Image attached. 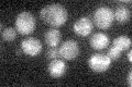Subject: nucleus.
Listing matches in <instances>:
<instances>
[{"mask_svg":"<svg viewBox=\"0 0 132 87\" xmlns=\"http://www.w3.org/2000/svg\"><path fill=\"white\" fill-rule=\"evenodd\" d=\"M40 18L44 23L57 28L66 23L68 19V13L65 7L62 5L52 3V5H47L41 9Z\"/></svg>","mask_w":132,"mask_h":87,"instance_id":"obj_1","label":"nucleus"},{"mask_svg":"<svg viewBox=\"0 0 132 87\" xmlns=\"http://www.w3.org/2000/svg\"><path fill=\"white\" fill-rule=\"evenodd\" d=\"M14 26L18 33L21 35H30L34 32L36 26V20L34 15L28 11H23L16 15L14 20Z\"/></svg>","mask_w":132,"mask_h":87,"instance_id":"obj_2","label":"nucleus"},{"mask_svg":"<svg viewBox=\"0 0 132 87\" xmlns=\"http://www.w3.org/2000/svg\"><path fill=\"white\" fill-rule=\"evenodd\" d=\"M94 24L100 30H108L111 27L114 16H113V11L110 8L106 6L98 7L94 12Z\"/></svg>","mask_w":132,"mask_h":87,"instance_id":"obj_3","label":"nucleus"},{"mask_svg":"<svg viewBox=\"0 0 132 87\" xmlns=\"http://www.w3.org/2000/svg\"><path fill=\"white\" fill-rule=\"evenodd\" d=\"M110 58L104 53H95L88 59L89 68L96 73H104L111 67Z\"/></svg>","mask_w":132,"mask_h":87,"instance_id":"obj_4","label":"nucleus"},{"mask_svg":"<svg viewBox=\"0 0 132 87\" xmlns=\"http://www.w3.org/2000/svg\"><path fill=\"white\" fill-rule=\"evenodd\" d=\"M79 51H80L79 45H78L77 41L73 39L64 41L59 48L60 57L63 58L64 60H68V61L76 59L78 55H79Z\"/></svg>","mask_w":132,"mask_h":87,"instance_id":"obj_5","label":"nucleus"},{"mask_svg":"<svg viewBox=\"0 0 132 87\" xmlns=\"http://www.w3.org/2000/svg\"><path fill=\"white\" fill-rule=\"evenodd\" d=\"M42 44L35 37H27L21 41V50L29 57H35L42 51Z\"/></svg>","mask_w":132,"mask_h":87,"instance_id":"obj_6","label":"nucleus"},{"mask_svg":"<svg viewBox=\"0 0 132 87\" xmlns=\"http://www.w3.org/2000/svg\"><path fill=\"white\" fill-rule=\"evenodd\" d=\"M93 21L87 16H81L73 24V31L80 37H86L93 32Z\"/></svg>","mask_w":132,"mask_h":87,"instance_id":"obj_7","label":"nucleus"},{"mask_svg":"<svg viewBox=\"0 0 132 87\" xmlns=\"http://www.w3.org/2000/svg\"><path fill=\"white\" fill-rule=\"evenodd\" d=\"M67 71V65L65 61L61 59H54L52 60L47 65V72L52 77L59 78L62 77Z\"/></svg>","mask_w":132,"mask_h":87,"instance_id":"obj_8","label":"nucleus"},{"mask_svg":"<svg viewBox=\"0 0 132 87\" xmlns=\"http://www.w3.org/2000/svg\"><path fill=\"white\" fill-rule=\"evenodd\" d=\"M90 47L95 50H102L109 45V37L104 33H96L89 39Z\"/></svg>","mask_w":132,"mask_h":87,"instance_id":"obj_9","label":"nucleus"},{"mask_svg":"<svg viewBox=\"0 0 132 87\" xmlns=\"http://www.w3.org/2000/svg\"><path fill=\"white\" fill-rule=\"evenodd\" d=\"M61 38H62L61 32L55 27L50 28L48 31H46V33H45V35H44L45 43L51 48H55L59 46V44L61 43Z\"/></svg>","mask_w":132,"mask_h":87,"instance_id":"obj_10","label":"nucleus"},{"mask_svg":"<svg viewBox=\"0 0 132 87\" xmlns=\"http://www.w3.org/2000/svg\"><path fill=\"white\" fill-rule=\"evenodd\" d=\"M130 10L125 6H118L116 8V11L113 12L114 20H117L120 23H125L130 20Z\"/></svg>","mask_w":132,"mask_h":87,"instance_id":"obj_11","label":"nucleus"},{"mask_svg":"<svg viewBox=\"0 0 132 87\" xmlns=\"http://www.w3.org/2000/svg\"><path fill=\"white\" fill-rule=\"evenodd\" d=\"M111 46L116 47L117 49H119L120 51H123V50H128L130 47H131V39L129 38L128 36H118L116 37L112 41V45Z\"/></svg>","mask_w":132,"mask_h":87,"instance_id":"obj_12","label":"nucleus"},{"mask_svg":"<svg viewBox=\"0 0 132 87\" xmlns=\"http://www.w3.org/2000/svg\"><path fill=\"white\" fill-rule=\"evenodd\" d=\"M1 37L6 41H12L16 38V30L13 27H7L1 31Z\"/></svg>","mask_w":132,"mask_h":87,"instance_id":"obj_13","label":"nucleus"},{"mask_svg":"<svg viewBox=\"0 0 132 87\" xmlns=\"http://www.w3.org/2000/svg\"><path fill=\"white\" fill-rule=\"evenodd\" d=\"M46 57L48 59L51 60H54V59H57V57H60V53H59V49L56 47L55 48H51L47 50V53H46Z\"/></svg>","mask_w":132,"mask_h":87,"instance_id":"obj_14","label":"nucleus"},{"mask_svg":"<svg viewBox=\"0 0 132 87\" xmlns=\"http://www.w3.org/2000/svg\"><path fill=\"white\" fill-rule=\"evenodd\" d=\"M127 83L129 86H132V72L130 71L128 73V76H127Z\"/></svg>","mask_w":132,"mask_h":87,"instance_id":"obj_15","label":"nucleus"},{"mask_svg":"<svg viewBox=\"0 0 132 87\" xmlns=\"http://www.w3.org/2000/svg\"><path fill=\"white\" fill-rule=\"evenodd\" d=\"M128 61H129V62H132V51H131V50L128 52Z\"/></svg>","mask_w":132,"mask_h":87,"instance_id":"obj_16","label":"nucleus"},{"mask_svg":"<svg viewBox=\"0 0 132 87\" xmlns=\"http://www.w3.org/2000/svg\"><path fill=\"white\" fill-rule=\"evenodd\" d=\"M21 51H22V50H16V55H18V56L21 55Z\"/></svg>","mask_w":132,"mask_h":87,"instance_id":"obj_17","label":"nucleus"}]
</instances>
